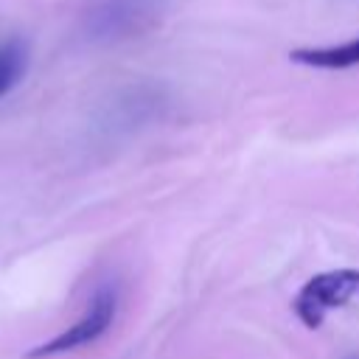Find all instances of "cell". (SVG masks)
<instances>
[{
    "instance_id": "obj_2",
    "label": "cell",
    "mask_w": 359,
    "mask_h": 359,
    "mask_svg": "<svg viewBox=\"0 0 359 359\" xmlns=\"http://www.w3.org/2000/svg\"><path fill=\"white\" fill-rule=\"evenodd\" d=\"M359 297V269L342 266L309 278L294 294V314L306 328H320L334 309Z\"/></svg>"
},
{
    "instance_id": "obj_1",
    "label": "cell",
    "mask_w": 359,
    "mask_h": 359,
    "mask_svg": "<svg viewBox=\"0 0 359 359\" xmlns=\"http://www.w3.org/2000/svg\"><path fill=\"white\" fill-rule=\"evenodd\" d=\"M168 0H101L87 11V34L101 42L143 36L160 25Z\"/></svg>"
},
{
    "instance_id": "obj_4",
    "label": "cell",
    "mask_w": 359,
    "mask_h": 359,
    "mask_svg": "<svg viewBox=\"0 0 359 359\" xmlns=\"http://www.w3.org/2000/svg\"><path fill=\"white\" fill-rule=\"evenodd\" d=\"M289 56H292V62L306 65V67L345 70V67L359 65V36H353L342 45H328V48H297Z\"/></svg>"
},
{
    "instance_id": "obj_5",
    "label": "cell",
    "mask_w": 359,
    "mask_h": 359,
    "mask_svg": "<svg viewBox=\"0 0 359 359\" xmlns=\"http://www.w3.org/2000/svg\"><path fill=\"white\" fill-rule=\"evenodd\" d=\"M25 65H28V50L22 42H6L0 48V95H6L25 73Z\"/></svg>"
},
{
    "instance_id": "obj_3",
    "label": "cell",
    "mask_w": 359,
    "mask_h": 359,
    "mask_svg": "<svg viewBox=\"0 0 359 359\" xmlns=\"http://www.w3.org/2000/svg\"><path fill=\"white\" fill-rule=\"evenodd\" d=\"M115 309H118L115 289L112 286H101L90 297L87 311L76 323H70L65 331H59L48 342L31 348L25 353V359H50V356H59V353H67V351H76V348H84V345L95 342L98 337H104L109 331V325L115 320Z\"/></svg>"
}]
</instances>
